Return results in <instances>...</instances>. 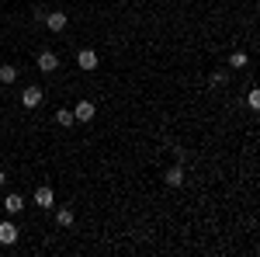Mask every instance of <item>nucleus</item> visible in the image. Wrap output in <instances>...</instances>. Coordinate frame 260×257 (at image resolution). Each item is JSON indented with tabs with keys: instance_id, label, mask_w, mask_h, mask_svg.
<instances>
[{
	"instance_id": "nucleus-9",
	"label": "nucleus",
	"mask_w": 260,
	"mask_h": 257,
	"mask_svg": "<svg viewBox=\"0 0 260 257\" xmlns=\"http://www.w3.org/2000/svg\"><path fill=\"white\" fill-rule=\"evenodd\" d=\"M21 209H24V198H21L18 191H11V195L4 198V212H7V216H18Z\"/></svg>"
},
{
	"instance_id": "nucleus-14",
	"label": "nucleus",
	"mask_w": 260,
	"mask_h": 257,
	"mask_svg": "<svg viewBox=\"0 0 260 257\" xmlns=\"http://www.w3.org/2000/svg\"><path fill=\"white\" fill-rule=\"evenodd\" d=\"M225 80H229V73H225V70H215V73L208 77V83H212V87H222Z\"/></svg>"
},
{
	"instance_id": "nucleus-17",
	"label": "nucleus",
	"mask_w": 260,
	"mask_h": 257,
	"mask_svg": "<svg viewBox=\"0 0 260 257\" xmlns=\"http://www.w3.org/2000/svg\"><path fill=\"white\" fill-rule=\"evenodd\" d=\"M0 98H4V91H0Z\"/></svg>"
},
{
	"instance_id": "nucleus-8",
	"label": "nucleus",
	"mask_w": 260,
	"mask_h": 257,
	"mask_svg": "<svg viewBox=\"0 0 260 257\" xmlns=\"http://www.w3.org/2000/svg\"><path fill=\"white\" fill-rule=\"evenodd\" d=\"M163 181H167L170 188H180V184H184V163H174V167H167Z\"/></svg>"
},
{
	"instance_id": "nucleus-6",
	"label": "nucleus",
	"mask_w": 260,
	"mask_h": 257,
	"mask_svg": "<svg viewBox=\"0 0 260 257\" xmlns=\"http://www.w3.org/2000/svg\"><path fill=\"white\" fill-rule=\"evenodd\" d=\"M35 205H42V209H52V205H56V195H52L49 184H39V188H35Z\"/></svg>"
},
{
	"instance_id": "nucleus-5",
	"label": "nucleus",
	"mask_w": 260,
	"mask_h": 257,
	"mask_svg": "<svg viewBox=\"0 0 260 257\" xmlns=\"http://www.w3.org/2000/svg\"><path fill=\"white\" fill-rule=\"evenodd\" d=\"M39 70L42 73H56V70H59V56H56L52 49H42L39 52Z\"/></svg>"
},
{
	"instance_id": "nucleus-15",
	"label": "nucleus",
	"mask_w": 260,
	"mask_h": 257,
	"mask_svg": "<svg viewBox=\"0 0 260 257\" xmlns=\"http://www.w3.org/2000/svg\"><path fill=\"white\" fill-rule=\"evenodd\" d=\"M246 104H250V108H260V91H257V87H250V94H246Z\"/></svg>"
},
{
	"instance_id": "nucleus-12",
	"label": "nucleus",
	"mask_w": 260,
	"mask_h": 257,
	"mask_svg": "<svg viewBox=\"0 0 260 257\" xmlns=\"http://www.w3.org/2000/svg\"><path fill=\"white\" fill-rule=\"evenodd\" d=\"M246 63H250V56H246V52H240V49L229 56V66H233V70H240V66H246Z\"/></svg>"
},
{
	"instance_id": "nucleus-1",
	"label": "nucleus",
	"mask_w": 260,
	"mask_h": 257,
	"mask_svg": "<svg viewBox=\"0 0 260 257\" xmlns=\"http://www.w3.org/2000/svg\"><path fill=\"white\" fill-rule=\"evenodd\" d=\"M42 98H45V91H42L39 83H28V87L21 91V104H24V108H39Z\"/></svg>"
},
{
	"instance_id": "nucleus-13",
	"label": "nucleus",
	"mask_w": 260,
	"mask_h": 257,
	"mask_svg": "<svg viewBox=\"0 0 260 257\" xmlns=\"http://www.w3.org/2000/svg\"><path fill=\"white\" fill-rule=\"evenodd\" d=\"M56 222H59V226H73V209H59V212H56Z\"/></svg>"
},
{
	"instance_id": "nucleus-4",
	"label": "nucleus",
	"mask_w": 260,
	"mask_h": 257,
	"mask_svg": "<svg viewBox=\"0 0 260 257\" xmlns=\"http://www.w3.org/2000/svg\"><path fill=\"white\" fill-rule=\"evenodd\" d=\"M94 115H98V104H94V101H77V104H73V119L77 122H90Z\"/></svg>"
},
{
	"instance_id": "nucleus-2",
	"label": "nucleus",
	"mask_w": 260,
	"mask_h": 257,
	"mask_svg": "<svg viewBox=\"0 0 260 257\" xmlns=\"http://www.w3.org/2000/svg\"><path fill=\"white\" fill-rule=\"evenodd\" d=\"M45 28L49 32H66V24H70V18H66V11H45Z\"/></svg>"
},
{
	"instance_id": "nucleus-7",
	"label": "nucleus",
	"mask_w": 260,
	"mask_h": 257,
	"mask_svg": "<svg viewBox=\"0 0 260 257\" xmlns=\"http://www.w3.org/2000/svg\"><path fill=\"white\" fill-rule=\"evenodd\" d=\"M0 243H4V247L18 243V226H14L11 219H4V222H0Z\"/></svg>"
},
{
	"instance_id": "nucleus-16",
	"label": "nucleus",
	"mask_w": 260,
	"mask_h": 257,
	"mask_svg": "<svg viewBox=\"0 0 260 257\" xmlns=\"http://www.w3.org/2000/svg\"><path fill=\"white\" fill-rule=\"evenodd\" d=\"M4 184H7V174H4V170H0V188H4Z\"/></svg>"
},
{
	"instance_id": "nucleus-11",
	"label": "nucleus",
	"mask_w": 260,
	"mask_h": 257,
	"mask_svg": "<svg viewBox=\"0 0 260 257\" xmlns=\"http://www.w3.org/2000/svg\"><path fill=\"white\" fill-rule=\"evenodd\" d=\"M14 80H18V66L4 63V66H0V83H14Z\"/></svg>"
},
{
	"instance_id": "nucleus-3",
	"label": "nucleus",
	"mask_w": 260,
	"mask_h": 257,
	"mask_svg": "<svg viewBox=\"0 0 260 257\" xmlns=\"http://www.w3.org/2000/svg\"><path fill=\"white\" fill-rule=\"evenodd\" d=\"M77 66H80V70H87V73H90V70H98V66H101L98 49H80V52H77Z\"/></svg>"
},
{
	"instance_id": "nucleus-10",
	"label": "nucleus",
	"mask_w": 260,
	"mask_h": 257,
	"mask_svg": "<svg viewBox=\"0 0 260 257\" xmlns=\"http://www.w3.org/2000/svg\"><path fill=\"white\" fill-rule=\"evenodd\" d=\"M56 122H59L62 129H73V125H77V119H73V108H59V111H56Z\"/></svg>"
}]
</instances>
